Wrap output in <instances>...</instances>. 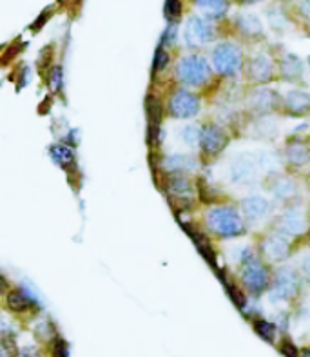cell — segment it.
I'll return each instance as SVG.
<instances>
[{
  "mask_svg": "<svg viewBox=\"0 0 310 357\" xmlns=\"http://www.w3.org/2000/svg\"><path fill=\"white\" fill-rule=\"evenodd\" d=\"M200 98L187 89H178L169 100V113L175 118H192L200 113Z\"/></svg>",
  "mask_w": 310,
  "mask_h": 357,
  "instance_id": "obj_6",
  "label": "cell"
},
{
  "mask_svg": "<svg viewBox=\"0 0 310 357\" xmlns=\"http://www.w3.org/2000/svg\"><path fill=\"white\" fill-rule=\"evenodd\" d=\"M186 39L190 47L206 45L214 39V28L200 17H190L186 30Z\"/></svg>",
  "mask_w": 310,
  "mask_h": 357,
  "instance_id": "obj_7",
  "label": "cell"
},
{
  "mask_svg": "<svg viewBox=\"0 0 310 357\" xmlns=\"http://www.w3.org/2000/svg\"><path fill=\"white\" fill-rule=\"evenodd\" d=\"M229 144V136L221 127L218 125H206L200 133V145L203 153L207 154H218L225 149Z\"/></svg>",
  "mask_w": 310,
  "mask_h": 357,
  "instance_id": "obj_8",
  "label": "cell"
},
{
  "mask_svg": "<svg viewBox=\"0 0 310 357\" xmlns=\"http://www.w3.org/2000/svg\"><path fill=\"white\" fill-rule=\"evenodd\" d=\"M170 193H175V196H187L190 193V184L189 180L184 176V174H175L173 178L169 180Z\"/></svg>",
  "mask_w": 310,
  "mask_h": 357,
  "instance_id": "obj_26",
  "label": "cell"
},
{
  "mask_svg": "<svg viewBox=\"0 0 310 357\" xmlns=\"http://www.w3.org/2000/svg\"><path fill=\"white\" fill-rule=\"evenodd\" d=\"M167 64H169V55H167L164 50H158V53H156V58H155V73L166 69Z\"/></svg>",
  "mask_w": 310,
  "mask_h": 357,
  "instance_id": "obj_32",
  "label": "cell"
},
{
  "mask_svg": "<svg viewBox=\"0 0 310 357\" xmlns=\"http://www.w3.org/2000/svg\"><path fill=\"white\" fill-rule=\"evenodd\" d=\"M287 160H289V164L296 165V167H301V165H305L310 162V149L307 147L305 144H290L287 147Z\"/></svg>",
  "mask_w": 310,
  "mask_h": 357,
  "instance_id": "obj_18",
  "label": "cell"
},
{
  "mask_svg": "<svg viewBox=\"0 0 310 357\" xmlns=\"http://www.w3.org/2000/svg\"><path fill=\"white\" fill-rule=\"evenodd\" d=\"M281 75L285 76L287 80H290V82L301 78V75H303V64H301V60L296 55H287L283 58V62H281Z\"/></svg>",
  "mask_w": 310,
  "mask_h": 357,
  "instance_id": "obj_19",
  "label": "cell"
},
{
  "mask_svg": "<svg viewBox=\"0 0 310 357\" xmlns=\"http://www.w3.org/2000/svg\"><path fill=\"white\" fill-rule=\"evenodd\" d=\"M181 15V4L180 0H167L166 4V17L169 20H178Z\"/></svg>",
  "mask_w": 310,
  "mask_h": 357,
  "instance_id": "obj_30",
  "label": "cell"
},
{
  "mask_svg": "<svg viewBox=\"0 0 310 357\" xmlns=\"http://www.w3.org/2000/svg\"><path fill=\"white\" fill-rule=\"evenodd\" d=\"M16 357H42V354L38 350H35V348H24V350L19 352Z\"/></svg>",
  "mask_w": 310,
  "mask_h": 357,
  "instance_id": "obj_35",
  "label": "cell"
},
{
  "mask_svg": "<svg viewBox=\"0 0 310 357\" xmlns=\"http://www.w3.org/2000/svg\"><path fill=\"white\" fill-rule=\"evenodd\" d=\"M272 193H274V196H278V198L281 199L290 198V196H294L296 193L294 182H290L289 178H278L276 180V184L272 185Z\"/></svg>",
  "mask_w": 310,
  "mask_h": 357,
  "instance_id": "obj_25",
  "label": "cell"
},
{
  "mask_svg": "<svg viewBox=\"0 0 310 357\" xmlns=\"http://www.w3.org/2000/svg\"><path fill=\"white\" fill-rule=\"evenodd\" d=\"M164 169L167 173L173 174H181L186 171H192L198 167V162H196L192 156H181V154H176V156H169V158L164 160Z\"/></svg>",
  "mask_w": 310,
  "mask_h": 357,
  "instance_id": "obj_16",
  "label": "cell"
},
{
  "mask_svg": "<svg viewBox=\"0 0 310 357\" xmlns=\"http://www.w3.org/2000/svg\"><path fill=\"white\" fill-rule=\"evenodd\" d=\"M301 270H303V274L310 279V252L307 254L305 258H303V261H301Z\"/></svg>",
  "mask_w": 310,
  "mask_h": 357,
  "instance_id": "obj_36",
  "label": "cell"
},
{
  "mask_svg": "<svg viewBox=\"0 0 310 357\" xmlns=\"http://www.w3.org/2000/svg\"><path fill=\"white\" fill-rule=\"evenodd\" d=\"M210 67L203 56L190 55L181 58L178 64V78L181 84L192 85V87H200L209 80Z\"/></svg>",
  "mask_w": 310,
  "mask_h": 357,
  "instance_id": "obj_2",
  "label": "cell"
},
{
  "mask_svg": "<svg viewBox=\"0 0 310 357\" xmlns=\"http://www.w3.org/2000/svg\"><path fill=\"white\" fill-rule=\"evenodd\" d=\"M207 228L221 238H236L245 232L243 219L232 207H216L207 214Z\"/></svg>",
  "mask_w": 310,
  "mask_h": 357,
  "instance_id": "obj_1",
  "label": "cell"
},
{
  "mask_svg": "<svg viewBox=\"0 0 310 357\" xmlns=\"http://www.w3.org/2000/svg\"><path fill=\"white\" fill-rule=\"evenodd\" d=\"M195 2L201 11H206V15L212 19H221L229 10L227 0H195Z\"/></svg>",
  "mask_w": 310,
  "mask_h": 357,
  "instance_id": "obj_20",
  "label": "cell"
},
{
  "mask_svg": "<svg viewBox=\"0 0 310 357\" xmlns=\"http://www.w3.org/2000/svg\"><path fill=\"white\" fill-rule=\"evenodd\" d=\"M252 105L258 113L272 111L278 105V94L270 89H258L252 94Z\"/></svg>",
  "mask_w": 310,
  "mask_h": 357,
  "instance_id": "obj_17",
  "label": "cell"
},
{
  "mask_svg": "<svg viewBox=\"0 0 310 357\" xmlns=\"http://www.w3.org/2000/svg\"><path fill=\"white\" fill-rule=\"evenodd\" d=\"M230 178L238 184H250L256 180V165L247 158L236 160L230 165Z\"/></svg>",
  "mask_w": 310,
  "mask_h": 357,
  "instance_id": "obj_15",
  "label": "cell"
},
{
  "mask_svg": "<svg viewBox=\"0 0 310 357\" xmlns=\"http://www.w3.org/2000/svg\"><path fill=\"white\" fill-rule=\"evenodd\" d=\"M285 109L292 116H303L310 113V94L305 91H290L285 96Z\"/></svg>",
  "mask_w": 310,
  "mask_h": 357,
  "instance_id": "obj_13",
  "label": "cell"
},
{
  "mask_svg": "<svg viewBox=\"0 0 310 357\" xmlns=\"http://www.w3.org/2000/svg\"><path fill=\"white\" fill-rule=\"evenodd\" d=\"M278 348H280V352L283 354L285 357H300L301 356V352L298 350V347H296L294 343L290 341L289 338L281 339L280 347H278Z\"/></svg>",
  "mask_w": 310,
  "mask_h": 357,
  "instance_id": "obj_29",
  "label": "cell"
},
{
  "mask_svg": "<svg viewBox=\"0 0 310 357\" xmlns=\"http://www.w3.org/2000/svg\"><path fill=\"white\" fill-rule=\"evenodd\" d=\"M238 25L241 28V31L249 36H256L261 33V22L258 17L254 15H241L238 19Z\"/></svg>",
  "mask_w": 310,
  "mask_h": 357,
  "instance_id": "obj_22",
  "label": "cell"
},
{
  "mask_svg": "<svg viewBox=\"0 0 310 357\" xmlns=\"http://www.w3.org/2000/svg\"><path fill=\"white\" fill-rule=\"evenodd\" d=\"M35 336L44 343H53L56 338H58V336H56L55 325H53L51 321H47V319H42V321L36 325Z\"/></svg>",
  "mask_w": 310,
  "mask_h": 357,
  "instance_id": "obj_24",
  "label": "cell"
},
{
  "mask_svg": "<svg viewBox=\"0 0 310 357\" xmlns=\"http://www.w3.org/2000/svg\"><path fill=\"white\" fill-rule=\"evenodd\" d=\"M200 133L201 129H198L195 125H190V127H184V129H181V138L189 145L200 144Z\"/></svg>",
  "mask_w": 310,
  "mask_h": 357,
  "instance_id": "obj_28",
  "label": "cell"
},
{
  "mask_svg": "<svg viewBox=\"0 0 310 357\" xmlns=\"http://www.w3.org/2000/svg\"><path fill=\"white\" fill-rule=\"evenodd\" d=\"M51 357H69V345L58 336L53 343H49Z\"/></svg>",
  "mask_w": 310,
  "mask_h": 357,
  "instance_id": "obj_27",
  "label": "cell"
},
{
  "mask_svg": "<svg viewBox=\"0 0 310 357\" xmlns=\"http://www.w3.org/2000/svg\"><path fill=\"white\" fill-rule=\"evenodd\" d=\"M249 73L250 76L260 82V84H267L269 80H272V62L267 58L265 55H258L249 62Z\"/></svg>",
  "mask_w": 310,
  "mask_h": 357,
  "instance_id": "obj_14",
  "label": "cell"
},
{
  "mask_svg": "<svg viewBox=\"0 0 310 357\" xmlns=\"http://www.w3.org/2000/svg\"><path fill=\"white\" fill-rule=\"evenodd\" d=\"M254 330H256V334H258L260 338L265 339V341L274 343L276 332H278V328H276L274 323L267 321V319H256Z\"/></svg>",
  "mask_w": 310,
  "mask_h": 357,
  "instance_id": "obj_23",
  "label": "cell"
},
{
  "mask_svg": "<svg viewBox=\"0 0 310 357\" xmlns=\"http://www.w3.org/2000/svg\"><path fill=\"white\" fill-rule=\"evenodd\" d=\"M261 252L265 254V258L270 261H283L290 252L289 236L281 232L272 234L261 245Z\"/></svg>",
  "mask_w": 310,
  "mask_h": 357,
  "instance_id": "obj_9",
  "label": "cell"
},
{
  "mask_svg": "<svg viewBox=\"0 0 310 357\" xmlns=\"http://www.w3.org/2000/svg\"><path fill=\"white\" fill-rule=\"evenodd\" d=\"M307 218L305 214L301 213L300 208H290L285 214H281L280 218V230L278 232L287 234V236H294V234L305 232Z\"/></svg>",
  "mask_w": 310,
  "mask_h": 357,
  "instance_id": "obj_11",
  "label": "cell"
},
{
  "mask_svg": "<svg viewBox=\"0 0 310 357\" xmlns=\"http://www.w3.org/2000/svg\"><path fill=\"white\" fill-rule=\"evenodd\" d=\"M176 42V25L170 24L167 28V31L164 33V39H162V44L167 45V44H175Z\"/></svg>",
  "mask_w": 310,
  "mask_h": 357,
  "instance_id": "obj_34",
  "label": "cell"
},
{
  "mask_svg": "<svg viewBox=\"0 0 310 357\" xmlns=\"http://www.w3.org/2000/svg\"><path fill=\"white\" fill-rule=\"evenodd\" d=\"M300 290V278L292 268H281L276 272L274 285L270 288L272 301H289Z\"/></svg>",
  "mask_w": 310,
  "mask_h": 357,
  "instance_id": "obj_5",
  "label": "cell"
},
{
  "mask_svg": "<svg viewBox=\"0 0 310 357\" xmlns=\"http://www.w3.org/2000/svg\"><path fill=\"white\" fill-rule=\"evenodd\" d=\"M5 307L10 308L11 312L24 314L36 307V299L33 298V294L27 288L19 287L13 288L11 292H8V296H5Z\"/></svg>",
  "mask_w": 310,
  "mask_h": 357,
  "instance_id": "obj_10",
  "label": "cell"
},
{
  "mask_svg": "<svg viewBox=\"0 0 310 357\" xmlns=\"http://www.w3.org/2000/svg\"><path fill=\"white\" fill-rule=\"evenodd\" d=\"M309 64H310V58H309Z\"/></svg>",
  "mask_w": 310,
  "mask_h": 357,
  "instance_id": "obj_38",
  "label": "cell"
},
{
  "mask_svg": "<svg viewBox=\"0 0 310 357\" xmlns=\"http://www.w3.org/2000/svg\"><path fill=\"white\" fill-rule=\"evenodd\" d=\"M51 158H53L55 164L60 165V167H69L75 162V153L67 145L56 144L51 147Z\"/></svg>",
  "mask_w": 310,
  "mask_h": 357,
  "instance_id": "obj_21",
  "label": "cell"
},
{
  "mask_svg": "<svg viewBox=\"0 0 310 357\" xmlns=\"http://www.w3.org/2000/svg\"><path fill=\"white\" fill-rule=\"evenodd\" d=\"M214 69L223 76H236L240 75L243 67V56L241 51L234 44H220L214 50Z\"/></svg>",
  "mask_w": 310,
  "mask_h": 357,
  "instance_id": "obj_3",
  "label": "cell"
},
{
  "mask_svg": "<svg viewBox=\"0 0 310 357\" xmlns=\"http://www.w3.org/2000/svg\"><path fill=\"white\" fill-rule=\"evenodd\" d=\"M49 87L53 91H60L62 89V69H60V67H55V69L51 71Z\"/></svg>",
  "mask_w": 310,
  "mask_h": 357,
  "instance_id": "obj_31",
  "label": "cell"
},
{
  "mask_svg": "<svg viewBox=\"0 0 310 357\" xmlns=\"http://www.w3.org/2000/svg\"><path fill=\"white\" fill-rule=\"evenodd\" d=\"M243 2H258V0H243Z\"/></svg>",
  "mask_w": 310,
  "mask_h": 357,
  "instance_id": "obj_37",
  "label": "cell"
},
{
  "mask_svg": "<svg viewBox=\"0 0 310 357\" xmlns=\"http://www.w3.org/2000/svg\"><path fill=\"white\" fill-rule=\"evenodd\" d=\"M229 294H230V298L234 299L236 307L243 310V308H245V296H243V294H241L240 290L234 287V285H232V287H229Z\"/></svg>",
  "mask_w": 310,
  "mask_h": 357,
  "instance_id": "obj_33",
  "label": "cell"
},
{
  "mask_svg": "<svg viewBox=\"0 0 310 357\" xmlns=\"http://www.w3.org/2000/svg\"><path fill=\"white\" fill-rule=\"evenodd\" d=\"M241 281L245 285L247 292L252 296H261V294L269 290L270 287V272L265 265L261 263L260 259L254 263L243 265V274H241Z\"/></svg>",
  "mask_w": 310,
  "mask_h": 357,
  "instance_id": "obj_4",
  "label": "cell"
},
{
  "mask_svg": "<svg viewBox=\"0 0 310 357\" xmlns=\"http://www.w3.org/2000/svg\"><path fill=\"white\" fill-rule=\"evenodd\" d=\"M241 210H243V214H245V218L249 219V221H261V219L269 216L270 204L265 198L252 196V198L243 199Z\"/></svg>",
  "mask_w": 310,
  "mask_h": 357,
  "instance_id": "obj_12",
  "label": "cell"
}]
</instances>
